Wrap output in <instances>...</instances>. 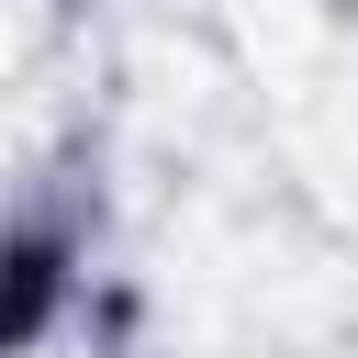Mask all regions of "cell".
<instances>
[{
  "instance_id": "cell-1",
  "label": "cell",
  "mask_w": 358,
  "mask_h": 358,
  "mask_svg": "<svg viewBox=\"0 0 358 358\" xmlns=\"http://www.w3.org/2000/svg\"><path fill=\"white\" fill-rule=\"evenodd\" d=\"M78 291V235L67 224H0V358L45 347Z\"/></svg>"
}]
</instances>
